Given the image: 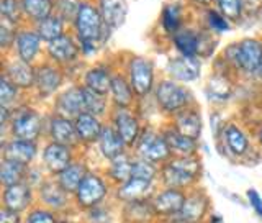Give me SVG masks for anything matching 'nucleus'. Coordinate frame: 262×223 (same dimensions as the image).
I'll use <instances>...</instances> for the list:
<instances>
[{
    "label": "nucleus",
    "instance_id": "1",
    "mask_svg": "<svg viewBox=\"0 0 262 223\" xmlns=\"http://www.w3.org/2000/svg\"><path fill=\"white\" fill-rule=\"evenodd\" d=\"M72 27L74 35L79 39L82 56H94L112 35V30L103 23L97 5L85 0L82 2Z\"/></svg>",
    "mask_w": 262,
    "mask_h": 223
},
{
    "label": "nucleus",
    "instance_id": "2",
    "mask_svg": "<svg viewBox=\"0 0 262 223\" xmlns=\"http://www.w3.org/2000/svg\"><path fill=\"white\" fill-rule=\"evenodd\" d=\"M202 161L199 156H172V159L161 166L159 183L166 189L192 191L202 176Z\"/></svg>",
    "mask_w": 262,
    "mask_h": 223
},
{
    "label": "nucleus",
    "instance_id": "3",
    "mask_svg": "<svg viewBox=\"0 0 262 223\" xmlns=\"http://www.w3.org/2000/svg\"><path fill=\"white\" fill-rule=\"evenodd\" d=\"M260 61L262 41L257 38H244L237 43L229 45L223 53V63H226L229 68L252 77L257 72Z\"/></svg>",
    "mask_w": 262,
    "mask_h": 223
},
{
    "label": "nucleus",
    "instance_id": "4",
    "mask_svg": "<svg viewBox=\"0 0 262 223\" xmlns=\"http://www.w3.org/2000/svg\"><path fill=\"white\" fill-rule=\"evenodd\" d=\"M154 102L159 107V110L166 115L174 117L179 112H182L193 105L192 92L184 84L174 79H161L154 89Z\"/></svg>",
    "mask_w": 262,
    "mask_h": 223
},
{
    "label": "nucleus",
    "instance_id": "5",
    "mask_svg": "<svg viewBox=\"0 0 262 223\" xmlns=\"http://www.w3.org/2000/svg\"><path fill=\"white\" fill-rule=\"evenodd\" d=\"M45 127L46 120L36 109H33L30 105H20L18 109L12 112L8 133H10V138L38 143V139L43 135Z\"/></svg>",
    "mask_w": 262,
    "mask_h": 223
},
{
    "label": "nucleus",
    "instance_id": "6",
    "mask_svg": "<svg viewBox=\"0 0 262 223\" xmlns=\"http://www.w3.org/2000/svg\"><path fill=\"white\" fill-rule=\"evenodd\" d=\"M133 151L138 158L154 163L158 166H164L172 159V151L166 136H164L162 131L154 130L151 127L143 128V133L139 136L136 146L133 148Z\"/></svg>",
    "mask_w": 262,
    "mask_h": 223
},
{
    "label": "nucleus",
    "instance_id": "7",
    "mask_svg": "<svg viewBox=\"0 0 262 223\" xmlns=\"http://www.w3.org/2000/svg\"><path fill=\"white\" fill-rule=\"evenodd\" d=\"M112 192V184L105 176L97 174V172H89V176L80 184L77 192L74 194V205L80 210H90L98 205L106 204V199Z\"/></svg>",
    "mask_w": 262,
    "mask_h": 223
},
{
    "label": "nucleus",
    "instance_id": "8",
    "mask_svg": "<svg viewBox=\"0 0 262 223\" xmlns=\"http://www.w3.org/2000/svg\"><path fill=\"white\" fill-rule=\"evenodd\" d=\"M126 77L138 98H144L156 89L154 63L146 56H131L126 63Z\"/></svg>",
    "mask_w": 262,
    "mask_h": 223
},
{
    "label": "nucleus",
    "instance_id": "9",
    "mask_svg": "<svg viewBox=\"0 0 262 223\" xmlns=\"http://www.w3.org/2000/svg\"><path fill=\"white\" fill-rule=\"evenodd\" d=\"M46 56L48 61L61 66V68H69V66L76 64L82 56L79 39L76 35L66 33L61 38L46 45Z\"/></svg>",
    "mask_w": 262,
    "mask_h": 223
},
{
    "label": "nucleus",
    "instance_id": "10",
    "mask_svg": "<svg viewBox=\"0 0 262 223\" xmlns=\"http://www.w3.org/2000/svg\"><path fill=\"white\" fill-rule=\"evenodd\" d=\"M64 71L61 66L51 61H45L36 66V79H35V94L38 98H49L59 92L64 84Z\"/></svg>",
    "mask_w": 262,
    "mask_h": 223
},
{
    "label": "nucleus",
    "instance_id": "11",
    "mask_svg": "<svg viewBox=\"0 0 262 223\" xmlns=\"http://www.w3.org/2000/svg\"><path fill=\"white\" fill-rule=\"evenodd\" d=\"M110 125L117 130L128 150H133L143 133L139 117L131 109H113L110 113Z\"/></svg>",
    "mask_w": 262,
    "mask_h": 223
},
{
    "label": "nucleus",
    "instance_id": "12",
    "mask_svg": "<svg viewBox=\"0 0 262 223\" xmlns=\"http://www.w3.org/2000/svg\"><path fill=\"white\" fill-rule=\"evenodd\" d=\"M74 159V150L54 141H48L41 150V168L49 177L59 176L64 169H68Z\"/></svg>",
    "mask_w": 262,
    "mask_h": 223
},
{
    "label": "nucleus",
    "instance_id": "13",
    "mask_svg": "<svg viewBox=\"0 0 262 223\" xmlns=\"http://www.w3.org/2000/svg\"><path fill=\"white\" fill-rule=\"evenodd\" d=\"M187 199L185 191H179V189H166L162 187L151 197V204L156 213V218H177L180 212L184 209V204Z\"/></svg>",
    "mask_w": 262,
    "mask_h": 223
},
{
    "label": "nucleus",
    "instance_id": "14",
    "mask_svg": "<svg viewBox=\"0 0 262 223\" xmlns=\"http://www.w3.org/2000/svg\"><path fill=\"white\" fill-rule=\"evenodd\" d=\"M46 131H48V138L49 141L59 143L64 146H69L72 150H76L77 146H80V139L77 136L76 125H74V120L66 118L62 115L51 113L46 120Z\"/></svg>",
    "mask_w": 262,
    "mask_h": 223
},
{
    "label": "nucleus",
    "instance_id": "15",
    "mask_svg": "<svg viewBox=\"0 0 262 223\" xmlns=\"http://www.w3.org/2000/svg\"><path fill=\"white\" fill-rule=\"evenodd\" d=\"M36 192H38L41 207L49 209L56 213L64 212L66 209L71 207V204H74V197L68 191H64L54 177H48L45 183L36 189Z\"/></svg>",
    "mask_w": 262,
    "mask_h": 223
},
{
    "label": "nucleus",
    "instance_id": "16",
    "mask_svg": "<svg viewBox=\"0 0 262 223\" xmlns=\"http://www.w3.org/2000/svg\"><path fill=\"white\" fill-rule=\"evenodd\" d=\"M54 113L74 120L80 113H85V98L82 86H69L57 94L54 100Z\"/></svg>",
    "mask_w": 262,
    "mask_h": 223
},
{
    "label": "nucleus",
    "instance_id": "17",
    "mask_svg": "<svg viewBox=\"0 0 262 223\" xmlns=\"http://www.w3.org/2000/svg\"><path fill=\"white\" fill-rule=\"evenodd\" d=\"M33 202H35V187L28 183H21L10 187H2V207L27 213L33 209Z\"/></svg>",
    "mask_w": 262,
    "mask_h": 223
},
{
    "label": "nucleus",
    "instance_id": "18",
    "mask_svg": "<svg viewBox=\"0 0 262 223\" xmlns=\"http://www.w3.org/2000/svg\"><path fill=\"white\" fill-rule=\"evenodd\" d=\"M38 143L27 141V139L8 138L2 141V159L23 164V166H33L38 158Z\"/></svg>",
    "mask_w": 262,
    "mask_h": 223
},
{
    "label": "nucleus",
    "instance_id": "19",
    "mask_svg": "<svg viewBox=\"0 0 262 223\" xmlns=\"http://www.w3.org/2000/svg\"><path fill=\"white\" fill-rule=\"evenodd\" d=\"M210 215V197L202 189H192L187 192L184 209L177 218L185 223H203Z\"/></svg>",
    "mask_w": 262,
    "mask_h": 223
},
{
    "label": "nucleus",
    "instance_id": "20",
    "mask_svg": "<svg viewBox=\"0 0 262 223\" xmlns=\"http://www.w3.org/2000/svg\"><path fill=\"white\" fill-rule=\"evenodd\" d=\"M2 76L7 77L20 90H31L33 87H35L36 66H33L30 63H25L15 56V57H12V59H5Z\"/></svg>",
    "mask_w": 262,
    "mask_h": 223
},
{
    "label": "nucleus",
    "instance_id": "21",
    "mask_svg": "<svg viewBox=\"0 0 262 223\" xmlns=\"http://www.w3.org/2000/svg\"><path fill=\"white\" fill-rule=\"evenodd\" d=\"M156 186L154 183L143 179L131 177L125 184L115 187V199H117L121 205L123 204H131V202H139V200H149L156 194Z\"/></svg>",
    "mask_w": 262,
    "mask_h": 223
},
{
    "label": "nucleus",
    "instance_id": "22",
    "mask_svg": "<svg viewBox=\"0 0 262 223\" xmlns=\"http://www.w3.org/2000/svg\"><path fill=\"white\" fill-rule=\"evenodd\" d=\"M167 74L180 84H188L200 77L202 74V59L200 57H188L179 54L170 57L167 63Z\"/></svg>",
    "mask_w": 262,
    "mask_h": 223
},
{
    "label": "nucleus",
    "instance_id": "23",
    "mask_svg": "<svg viewBox=\"0 0 262 223\" xmlns=\"http://www.w3.org/2000/svg\"><path fill=\"white\" fill-rule=\"evenodd\" d=\"M43 43L45 41L39 38L35 28H20L13 46L15 56L25 63L33 64L43 51Z\"/></svg>",
    "mask_w": 262,
    "mask_h": 223
},
{
    "label": "nucleus",
    "instance_id": "24",
    "mask_svg": "<svg viewBox=\"0 0 262 223\" xmlns=\"http://www.w3.org/2000/svg\"><path fill=\"white\" fill-rule=\"evenodd\" d=\"M170 125L174 127L179 133H182L184 136L190 139H195V141H199L203 131V120H202L200 110L193 105L174 115Z\"/></svg>",
    "mask_w": 262,
    "mask_h": 223
},
{
    "label": "nucleus",
    "instance_id": "25",
    "mask_svg": "<svg viewBox=\"0 0 262 223\" xmlns=\"http://www.w3.org/2000/svg\"><path fill=\"white\" fill-rule=\"evenodd\" d=\"M221 138H223L226 150L234 158H244V156L249 154L251 139L239 125H236V123H226L221 128Z\"/></svg>",
    "mask_w": 262,
    "mask_h": 223
},
{
    "label": "nucleus",
    "instance_id": "26",
    "mask_svg": "<svg viewBox=\"0 0 262 223\" xmlns=\"http://www.w3.org/2000/svg\"><path fill=\"white\" fill-rule=\"evenodd\" d=\"M108 97H110L113 109H131V107H133L136 100V94L129 84L126 74H123V72L113 74Z\"/></svg>",
    "mask_w": 262,
    "mask_h": 223
},
{
    "label": "nucleus",
    "instance_id": "27",
    "mask_svg": "<svg viewBox=\"0 0 262 223\" xmlns=\"http://www.w3.org/2000/svg\"><path fill=\"white\" fill-rule=\"evenodd\" d=\"M112 79H113V72L110 71L108 66L95 64V66H90V68L84 72V76H82V86L94 90L97 94L108 97L110 87H112Z\"/></svg>",
    "mask_w": 262,
    "mask_h": 223
},
{
    "label": "nucleus",
    "instance_id": "28",
    "mask_svg": "<svg viewBox=\"0 0 262 223\" xmlns=\"http://www.w3.org/2000/svg\"><path fill=\"white\" fill-rule=\"evenodd\" d=\"M97 150H98V153H100L102 158L108 163L115 158H118V156L125 154L128 148H126L125 141L121 139V136L117 133V130H115L108 123V125L103 127L102 135H100V138H98Z\"/></svg>",
    "mask_w": 262,
    "mask_h": 223
},
{
    "label": "nucleus",
    "instance_id": "29",
    "mask_svg": "<svg viewBox=\"0 0 262 223\" xmlns=\"http://www.w3.org/2000/svg\"><path fill=\"white\" fill-rule=\"evenodd\" d=\"M97 8L102 15L103 23L112 31L120 28L126 20L128 2L126 0H97Z\"/></svg>",
    "mask_w": 262,
    "mask_h": 223
},
{
    "label": "nucleus",
    "instance_id": "30",
    "mask_svg": "<svg viewBox=\"0 0 262 223\" xmlns=\"http://www.w3.org/2000/svg\"><path fill=\"white\" fill-rule=\"evenodd\" d=\"M74 125H76L77 136L82 145L97 143L105 127L102 123V118L95 117L92 113H80L79 117L74 118Z\"/></svg>",
    "mask_w": 262,
    "mask_h": 223
},
{
    "label": "nucleus",
    "instance_id": "31",
    "mask_svg": "<svg viewBox=\"0 0 262 223\" xmlns=\"http://www.w3.org/2000/svg\"><path fill=\"white\" fill-rule=\"evenodd\" d=\"M121 220L123 223H156V213L152 209L151 199L139 200L121 205Z\"/></svg>",
    "mask_w": 262,
    "mask_h": 223
},
{
    "label": "nucleus",
    "instance_id": "32",
    "mask_svg": "<svg viewBox=\"0 0 262 223\" xmlns=\"http://www.w3.org/2000/svg\"><path fill=\"white\" fill-rule=\"evenodd\" d=\"M89 166L84 161H74L68 169H64L59 176H56L54 179L59 183V186L68 191L71 195H74L77 192V189L80 187V184L84 183V179L89 176Z\"/></svg>",
    "mask_w": 262,
    "mask_h": 223
},
{
    "label": "nucleus",
    "instance_id": "33",
    "mask_svg": "<svg viewBox=\"0 0 262 223\" xmlns=\"http://www.w3.org/2000/svg\"><path fill=\"white\" fill-rule=\"evenodd\" d=\"M161 131L167 139L172 156H196V153H199V141L179 133L172 125H167Z\"/></svg>",
    "mask_w": 262,
    "mask_h": 223
},
{
    "label": "nucleus",
    "instance_id": "34",
    "mask_svg": "<svg viewBox=\"0 0 262 223\" xmlns=\"http://www.w3.org/2000/svg\"><path fill=\"white\" fill-rule=\"evenodd\" d=\"M131 168H133V156L126 151L125 154L108 161L105 169V177L108 179L110 184L118 187L131 179Z\"/></svg>",
    "mask_w": 262,
    "mask_h": 223
},
{
    "label": "nucleus",
    "instance_id": "35",
    "mask_svg": "<svg viewBox=\"0 0 262 223\" xmlns=\"http://www.w3.org/2000/svg\"><path fill=\"white\" fill-rule=\"evenodd\" d=\"M23 16L31 25L43 22L54 13L56 0H20Z\"/></svg>",
    "mask_w": 262,
    "mask_h": 223
},
{
    "label": "nucleus",
    "instance_id": "36",
    "mask_svg": "<svg viewBox=\"0 0 262 223\" xmlns=\"http://www.w3.org/2000/svg\"><path fill=\"white\" fill-rule=\"evenodd\" d=\"M161 27L164 33L172 38L177 31L184 28V8L177 2L166 4L161 13Z\"/></svg>",
    "mask_w": 262,
    "mask_h": 223
},
{
    "label": "nucleus",
    "instance_id": "37",
    "mask_svg": "<svg viewBox=\"0 0 262 223\" xmlns=\"http://www.w3.org/2000/svg\"><path fill=\"white\" fill-rule=\"evenodd\" d=\"M207 97L213 102H225L233 94V84L226 74L215 72L207 82Z\"/></svg>",
    "mask_w": 262,
    "mask_h": 223
},
{
    "label": "nucleus",
    "instance_id": "38",
    "mask_svg": "<svg viewBox=\"0 0 262 223\" xmlns=\"http://www.w3.org/2000/svg\"><path fill=\"white\" fill-rule=\"evenodd\" d=\"M66 23L61 16H57L56 13H53L51 16H48L43 22H39L36 25H33V28L39 35V38L45 41V43H51V41L61 38L62 35H66Z\"/></svg>",
    "mask_w": 262,
    "mask_h": 223
},
{
    "label": "nucleus",
    "instance_id": "39",
    "mask_svg": "<svg viewBox=\"0 0 262 223\" xmlns=\"http://www.w3.org/2000/svg\"><path fill=\"white\" fill-rule=\"evenodd\" d=\"M28 172H30L28 166H23V164L8 159H2V163H0V183H2V187H10V186L27 183Z\"/></svg>",
    "mask_w": 262,
    "mask_h": 223
},
{
    "label": "nucleus",
    "instance_id": "40",
    "mask_svg": "<svg viewBox=\"0 0 262 223\" xmlns=\"http://www.w3.org/2000/svg\"><path fill=\"white\" fill-rule=\"evenodd\" d=\"M82 89H84V98H85V113H92L100 118L105 113H108V105L112 104L110 97L97 94L84 86H82Z\"/></svg>",
    "mask_w": 262,
    "mask_h": 223
},
{
    "label": "nucleus",
    "instance_id": "41",
    "mask_svg": "<svg viewBox=\"0 0 262 223\" xmlns=\"http://www.w3.org/2000/svg\"><path fill=\"white\" fill-rule=\"evenodd\" d=\"M20 97H21V90L15 84H12L7 77L2 76V79H0V107L13 112L20 105H23L20 104Z\"/></svg>",
    "mask_w": 262,
    "mask_h": 223
},
{
    "label": "nucleus",
    "instance_id": "42",
    "mask_svg": "<svg viewBox=\"0 0 262 223\" xmlns=\"http://www.w3.org/2000/svg\"><path fill=\"white\" fill-rule=\"evenodd\" d=\"M159 171L161 166L154 163H149L146 159L133 156V168H131V177L149 180V183H156V179H159Z\"/></svg>",
    "mask_w": 262,
    "mask_h": 223
},
{
    "label": "nucleus",
    "instance_id": "43",
    "mask_svg": "<svg viewBox=\"0 0 262 223\" xmlns=\"http://www.w3.org/2000/svg\"><path fill=\"white\" fill-rule=\"evenodd\" d=\"M203 22H205V30L216 33V35L226 33L229 30V22L216 10V8H205Z\"/></svg>",
    "mask_w": 262,
    "mask_h": 223
},
{
    "label": "nucleus",
    "instance_id": "44",
    "mask_svg": "<svg viewBox=\"0 0 262 223\" xmlns=\"http://www.w3.org/2000/svg\"><path fill=\"white\" fill-rule=\"evenodd\" d=\"M216 10L228 22H239L244 13V0H216Z\"/></svg>",
    "mask_w": 262,
    "mask_h": 223
},
{
    "label": "nucleus",
    "instance_id": "45",
    "mask_svg": "<svg viewBox=\"0 0 262 223\" xmlns=\"http://www.w3.org/2000/svg\"><path fill=\"white\" fill-rule=\"evenodd\" d=\"M84 0H56V7H54V13L66 23H74L76 16L80 10V5Z\"/></svg>",
    "mask_w": 262,
    "mask_h": 223
},
{
    "label": "nucleus",
    "instance_id": "46",
    "mask_svg": "<svg viewBox=\"0 0 262 223\" xmlns=\"http://www.w3.org/2000/svg\"><path fill=\"white\" fill-rule=\"evenodd\" d=\"M0 13H2L4 20L12 22L15 25H18V27L25 20L20 0H0Z\"/></svg>",
    "mask_w": 262,
    "mask_h": 223
},
{
    "label": "nucleus",
    "instance_id": "47",
    "mask_svg": "<svg viewBox=\"0 0 262 223\" xmlns=\"http://www.w3.org/2000/svg\"><path fill=\"white\" fill-rule=\"evenodd\" d=\"M18 31H20L18 25H15L8 20H4V18H2V22H0V46H2V49L5 53L13 49Z\"/></svg>",
    "mask_w": 262,
    "mask_h": 223
},
{
    "label": "nucleus",
    "instance_id": "48",
    "mask_svg": "<svg viewBox=\"0 0 262 223\" xmlns=\"http://www.w3.org/2000/svg\"><path fill=\"white\" fill-rule=\"evenodd\" d=\"M113 210L108 204H102L84 212V223H113Z\"/></svg>",
    "mask_w": 262,
    "mask_h": 223
},
{
    "label": "nucleus",
    "instance_id": "49",
    "mask_svg": "<svg viewBox=\"0 0 262 223\" xmlns=\"http://www.w3.org/2000/svg\"><path fill=\"white\" fill-rule=\"evenodd\" d=\"M23 223H59V218H57L56 212L39 205V207H33L25 213Z\"/></svg>",
    "mask_w": 262,
    "mask_h": 223
},
{
    "label": "nucleus",
    "instance_id": "50",
    "mask_svg": "<svg viewBox=\"0 0 262 223\" xmlns=\"http://www.w3.org/2000/svg\"><path fill=\"white\" fill-rule=\"evenodd\" d=\"M246 197H248V202L251 204L252 210L256 212V215L262 220V197H260V194L256 191V189H249V191L246 192Z\"/></svg>",
    "mask_w": 262,
    "mask_h": 223
},
{
    "label": "nucleus",
    "instance_id": "51",
    "mask_svg": "<svg viewBox=\"0 0 262 223\" xmlns=\"http://www.w3.org/2000/svg\"><path fill=\"white\" fill-rule=\"evenodd\" d=\"M0 223H23V217L18 212L2 207V210H0Z\"/></svg>",
    "mask_w": 262,
    "mask_h": 223
},
{
    "label": "nucleus",
    "instance_id": "52",
    "mask_svg": "<svg viewBox=\"0 0 262 223\" xmlns=\"http://www.w3.org/2000/svg\"><path fill=\"white\" fill-rule=\"evenodd\" d=\"M192 4H195V5H200V7H205V8H208L213 2L216 4V0H190Z\"/></svg>",
    "mask_w": 262,
    "mask_h": 223
},
{
    "label": "nucleus",
    "instance_id": "53",
    "mask_svg": "<svg viewBox=\"0 0 262 223\" xmlns=\"http://www.w3.org/2000/svg\"><path fill=\"white\" fill-rule=\"evenodd\" d=\"M156 223H185V221L180 218H164V220H158Z\"/></svg>",
    "mask_w": 262,
    "mask_h": 223
},
{
    "label": "nucleus",
    "instance_id": "54",
    "mask_svg": "<svg viewBox=\"0 0 262 223\" xmlns=\"http://www.w3.org/2000/svg\"><path fill=\"white\" fill-rule=\"evenodd\" d=\"M256 136H257V143H259V148H260V151H262V125L257 128V133H256Z\"/></svg>",
    "mask_w": 262,
    "mask_h": 223
},
{
    "label": "nucleus",
    "instance_id": "55",
    "mask_svg": "<svg viewBox=\"0 0 262 223\" xmlns=\"http://www.w3.org/2000/svg\"><path fill=\"white\" fill-rule=\"evenodd\" d=\"M254 77H256L259 82H262V61H260V66H259V69H257V72L254 74Z\"/></svg>",
    "mask_w": 262,
    "mask_h": 223
},
{
    "label": "nucleus",
    "instance_id": "56",
    "mask_svg": "<svg viewBox=\"0 0 262 223\" xmlns=\"http://www.w3.org/2000/svg\"><path fill=\"white\" fill-rule=\"evenodd\" d=\"M203 223H207V221H203ZM208 223H210V221H208Z\"/></svg>",
    "mask_w": 262,
    "mask_h": 223
}]
</instances>
